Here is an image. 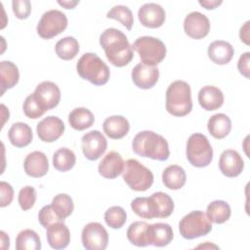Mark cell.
Instances as JSON below:
<instances>
[{
	"instance_id": "836d02e7",
	"label": "cell",
	"mask_w": 250,
	"mask_h": 250,
	"mask_svg": "<svg viewBox=\"0 0 250 250\" xmlns=\"http://www.w3.org/2000/svg\"><path fill=\"white\" fill-rule=\"evenodd\" d=\"M17 250H40L41 241L39 235L32 229L21 230L16 238Z\"/></svg>"
},
{
	"instance_id": "8992f818",
	"label": "cell",
	"mask_w": 250,
	"mask_h": 250,
	"mask_svg": "<svg viewBox=\"0 0 250 250\" xmlns=\"http://www.w3.org/2000/svg\"><path fill=\"white\" fill-rule=\"evenodd\" d=\"M186 154L188 162L192 166L202 168L211 163L213 159V148L205 135L194 133L188 139Z\"/></svg>"
},
{
	"instance_id": "83f0119b",
	"label": "cell",
	"mask_w": 250,
	"mask_h": 250,
	"mask_svg": "<svg viewBox=\"0 0 250 250\" xmlns=\"http://www.w3.org/2000/svg\"><path fill=\"white\" fill-rule=\"evenodd\" d=\"M0 78H1V95L8 89L16 86L20 79L18 66L10 61H2L0 62Z\"/></svg>"
},
{
	"instance_id": "60d3db41",
	"label": "cell",
	"mask_w": 250,
	"mask_h": 250,
	"mask_svg": "<svg viewBox=\"0 0 250 250\" xmlns=\"http://www.w3.org/2000/svg\"><path fill=\"white\" fill-rule=\"evenodd\" d=\"M22 109H23V112L26 115V117H28L30 119L39 118L45 112V110L40 106L38 102L35 100L33 94H31L25 98V100L23 102Z\"/></svg>"
},
{
	"instance_id": "bcb514c9",
	"label": "cell",
	"mask_w": 250,
	"mask_h": 250,
	"mask_svg": "<svg viewBox=\"0 0 250 250\" xmlns=\"http://www.w3.org/2000/svg\"><path fill=\"white\" fill-rule=\"evenodd\" d=\"M249 23L250 21H247L241 27L239 31L240 40L243 41L246 45H249Z\"/></svg>"
},
{
	"instance_id": "5bb4252c",
	"label": "cell",
	"mask_w": 250,
	"mask_h": 250,
	"mask_svg": "<svg viewBox=\"0 0 250 250\" xmlns=\"http://www.w3.org/2000/svg\"><path fill=\"white\" fill-rule=\"evenodd\" d=\"M64 123L58 116L50 115L43 118L36 127L39 139L45 143L57 141L64 132Z\"/></svg>"
},
{
	"instance_id": "f6af8a7d",
	"label": "cell",
	"mask_w": 250,
	"mask_h": 250,
	"mask_svg": "<svg viewBox=\"0 0 250 250\" xmlns=\"http://www.w3.org/2000/svg\"><path fill=\"white\" fill-rule=\"evenodd\" d=\"M249 62H250V53L249 52H245L244 54H242L238 60L237 62V68L239 70V72L245 76L246 78H249Z\"/></svg>"
},
{
	"instance_id": "9a60e30c",
	"label": "cell",
	"mask_w": 250,
	"mask_h": 250,
	"mask_svg": "<svg viewBox=\"0 0 250 250\" xmlns=\"http://www.w3.org/2000/svg\"><path fill=\"white\" fill-rule=\"evenodd\" d=\"M138 18L144 26L157 28L164 23L166 14L164 8L159 4L146 3L140 7L138 11Z\"/></svg>"
},
{
	"instance_id": "681fc988",
	"label": "cell",
	"mask_w": 250,
	"mask_h": 250,
	"mask_svg": "<svg viewBox=\"0 0 250 250\" xmlns=\"http://www.w3.org/2000/svg\"><path fill=\"white\" fill-rule=\"evenodd\" d=\"M79 3V1H77V0H75V1H67V0H65V1H61V0H59L58 1V4H60L61 6H62L63 8H65V9H73L77 4Z\"/></svg>"
},
{
	"instance_id": "cb8c5ba5",
	"label": "cell",
	"mask_w": 250,
	"mask_h": 250,
	"mask_svg": "<svg viewBox=\"0 0 250 250\" xmlns=\"http://www.w3.org/2000/svg\"><path fill=\"white\" fill-rule=\"evenodd\" d=\"M103 129L107 137L113 140H118L128 134L130 124L124 116L112 115L105 118L103 123Z\"/></svg>"
},
{
	"instance_id": "b9f144b4",
	"label": "cell",
	"mask_w": 250,
	"mask_h": 250,
	"mask_svg": "<svg viewBox=\"0 0 250 250\" xmlns=\"http://www.w3.org/2000/svg\"><path fill=\"white\" fill-rule=\"evenodd\" d=\"M38 221L43 228H48L50 225L56 222H63L54 211L52 205H45L38 213Z\"/></svg>"
},
{
	"instance_id": "f546056e",
	"label": "cell",
	"mask_w": 250,
	"mask_h": 250,
	"mask_svg": "<svg viewBox=\"0 0 250 250\" xmlns=\"http://www.w3.org/2000/svg\"><path fill=\"white\" fill-rule=\"evenodd\" d=\"M231 215V210L224 200H215L208 204L206 209V216L209 221L214 224H224L227 222Z\"/></svg>"
},
{
	"instance_id": "2e32d148",
	"label": "cell",
	"mask_w": 250,
	"mask_h": 250,
	"mask_svg": "<svg viewBox=\"0 0 250 250\" xmlns=\"http://www.w3.org/2000/svg\"><path fill=\"white\" fill-rule=\"evenodd\" d=\"M134 84L141 89H150L158 81L159 69L156 66H150L144 63H138L134 66L132 73Z\"/></svg>"
},
{
	"instance_id": "7a4b0ae2",
	"label": "cell",
	"mask_w": 250,
	"mask_h": 250,
	"mask_svg": "<svg viewBox=\"0 0 250 250\" xmlns=\"http://www.w3.org/2000/svg\"><path fill=\"white\" fill-rule=\"evenodd\" d=\"M132 148L136 154L142 157L158 161H165L170 155L168 142L161 135L148 130L139 132L134 137Z\"/></svg>"
},
{
	"instance_id": "4fadbf2b",
	"label": "cell",
	"mask_w": 250,
	"mask_h": 250,
	"mask_svg": "<svg viewBox=\"0 0 250 250\" xmlns=\"http://www.w3.org/2000/svg\"><path fill=\"white\" fill-rule=\"evenodd\" d=\"M184 30L188 36L193 39L205 37L210 30L209 19L202 13L193 11L188 14L184 21Z\"/></svg>"
},
{
	"instance_id": "ee69618b",
	"label": "cell",
	"mask_w": 250,
	"mask_h": 250,
	"mask_svg": "<svg viewBox=\"0 0 250 250\" xmlns=\"http://www.w3.org/2000/svg\"><path fill=\"white\" fill-rule=\"evenodd\" d=\"M0 190H1L0 206L6 207L11 204V202L14 198V189L10 184L2 181L0 183Z\"/></svg>"
},
{
	"instance_id": "3957f363",
	"label": "cell",
	"mask_w": 250,
	"mask_h": 250,
	"mask_svg": "<svg viewBox=\"0 0 250 250\" xmlns=\"http://www.w3.org/2000/svg\"><path fill=\"white\" fill-rule=\"evenodd\" d=\"M166 110L174 116H185L192 109L190 86L183 80L172 82L166 90Z\"/></svg>"
},
{
	"instance_id": "d4e9b609",
	"label": "cell",
	"mask_w": 250,
	"mask_h": 250,
	"mask_svg": "<svg viewBox=\"0 0 250 250\" xmlns=\"http://www.w3.org/2000/svg\"><path fill=\"white\" fill-rule=\"evenodd\" d=\"M8 137L14 146L24 147L31 143L33 134L29 125L23 122H16L9 129Z\"/></svg>"
},
{
	"instance_id": "7dc6e473",
	"label": "cell",
	"mask_w": 250,
	"mask_h": 250,
	"mask_svg": "<svg viewBox=\"0 0 250 250\" xmlns=\"http://www.w3.org/2000/svg\"><path fill=\"white\" fill-rule=\"evenodd\" d=\"M198 3L207 10H213L223 3L222 0H199Z\"/></svg>"
},
{
	"instance_id": "f1b7e54d",
	"label": "cell",
	"mask_w": 250,
	"mask_h": 250,
	"mask_svg": "<svg viewBox=\"0 0 250 250\" xmlns=\"http://www.w3.org/2000/svg\"><path fill=\"white\" fill-rule=\"evenodd\" d=\"M68 122L74 130L83 131L94 124L95 117L90 109L86 107H76L68 114Z\"/></svg>"
},
{
	"instance_id": "30bf717a",
	"label": "cell",
	"mask_w": 250,
	"mask_h": 250,
	"mask_svg": "<svg viewBox=\"0 0 250 250\" xmlns=\"http://www.w3.org/2000/svg\"><path fill=\"white\" fill-rule=\"evenodd\" d=\"M81 240L87 250H104L108 243V233L102 224L91 222L83 228Z\"/></svg>"
},
{
	"instance_id": "d590c367",
	"label": "cell",
	"mask_w": 250,
	"mask_h": 250,
	"mask_svg": "<svg viewBox=\"0 0 250 250\" xmlns=\"http://www.w3.org/2000/svg\"><path fill=\"white\" fill-rule=\"evenodd\" d=\"M55 213L62 219L64 220L71 215L74 209L72 198L66 193H59L55 195L51 203Z\"/></svg>"
},
{
	"instance_id": "5b68a950",
	"label": "cell",
	"mask_w": 250,
	"mask_h": 250,
	"mask_svg": "<svg viewBox=\"0 0 250 250\" xmlns=\"http://www.w3.org/2000/svg\"><path fill=\"white\" fill-rule=\"evenodd\" d=\"M122 178L128 187L136 191H146L153 184L152 172L134 158L124 162Z\"/></svg>"
},
{
	"instance_id": "ffe728a7",
	"label": "cell",
	"mask_w": 250,
	"mask_h": 250,
	"mask_svg": "<svg viewBox=\"0 0 250 250\" xmlns=\"http://www.w3.org/2000/svg\"><path fill=\"white\" fill-rule=\"evenodd\" d=\"M23 168L26 175L32 178H41L49 170L48 158L42 151H32L26 155L23 161Z\"/></svg>"
},
{
	"instance_id": "9c48e42d",
	"label": "cell",
	"mask_w": 250,
	"mask_h": 250,
	"mask_svg": "<svg viewBox=\"0 0 250 250\" xmlns=\"http://www.w3.org/2000/svg\"><path fill=\"white\" fill-rule=\"evenodd\" d=\"M67 27V18L60 10H49L39 20L36 30L43 39H51L62 33Z\"/></svg>"
},
{
	"instance_id": "c3c4849f",
	"label": "cell",
	"mask_w": 250,
	"mask_h": 250,
	"mask_svg": "<svg viewBox=\"0 0 250 250\" xmlns=\"http://www.w3.org/2000/svg\"><path fill=\"white\" fill-rule=\"evenodd\" d=\"M0 236H1V248L2 249H8L10 247V238H9V236L3 230L0 231Z\"/></svg>"
},
{
	"instance_id": "277c9868",
	"label": "cell",
	"mask_w": 250,
	"mask_h": 250,
	"mask_svg": "<svg viewBox=\"0 0 250 250\" xmlns=\"http://www.w3.org/2000/svg\"><path fill=\"white\" fill-rule=\"evenodd\" d=\"M76 70L79 76L96 86L104 85L110 76L105 62L95 53H85L78 60Z\"/></svg>"
},
{
	"instance_id": "f35d334b",
	"label": "cell",
	"mask_w": 250,
	"mask_h": 250,
	"mask_svg": "<svg viewBox=\"0 0 250 250\" xmlns=\"http://www.w3.org/2000/svg\"><path fill=\"white\" fill-rule=\"evenodd\" d=\"M127 220L126 211L120 206L109 207L104 213L105 224L111 229H120Z\"/></svg>"
},
{
	"instance_id": "74e56055",
	"label": "cell",
	"mask_w": 250,
	"mask_h": 250,
	"mask_svg": "<svg viewBox=\"0 0 250 250\" xmlns=\"http://www.w3.org/2000/svg\"><path fill=\"white\" fill-rule=\"evenodd\" d=\"M107 19H113L119 21L127 29H131L134 23V18L132 11L124 5L113 6L106 14Z\"/></svg>"
},
{
	"instance_id": "7bdbcfd3",
	"label": "cell",
	"mask_w": 250,
	"mask_h": 250,
	"mask_svg": "<svg viewBox=\"0 0 250 250\" xmlns=\"http://www.w3.org/2000/svg\"><path fill=\"white\" fill-rule=\"evenodd\" d=\"M12 9L18 19L24 20L31 13V3L29 0H14L12 2Z\"/></svg>"
},
{
	"instance_id": "d6986e66",
	"label": "cell",
	"mask_w": 250,
	"mask_h": 250,
	"mask_svg": "<svg viewBox=\"0 0 250 250\" xmlns=\"http://www.w3.org/2000/svg\"><path fill=\"white\" fill-rule=\"evenodd\" d=\"M124 161L122 156L114 150L107 152L99 163V174L105 179H115L122 174Z\"/></svg>"
},
{
	"instance_id": "8d00e7d4",
	"label": "cell",
	"mask_w": 250,
	"mask_h": 250,
	"mask_svg": "<svg viewBox=\"0 0 250 250\" xmlns=\"http://www.w3.org/2000/svg\"><path fill=\"white\" fill-rule=\"evenodd\" d=\"M155 203L157 218H167L169 217L174 210V201L173 199L165 192L157 191L150 195Z\"/></svg>"
},
{
	"instance_id": "603a6c76",
	"label": "cell",
	"mask_w": 250,
	"mask_h": 250,
	"mask_svg": "<svg viewBox=\"0 0 250 250\" xmlns=\"http://www.w3.org/2000/svg\"><path fill=\"white\" fill-rule=\"evenodd\" d=\"M208 57L216 64L229 63L234 54L232 46L224 40H216L208 46Z\"/></svg>"
},
{
	"instance_id": "44dd1931",
	"label": "cell",
	"mask_w": 250,
	"mask_h": 250,
	"mask_svg": "<svg viewBox=\"0 0 250 250\" xmlns=\"http://www.w3.org/2000/svg\"><path fill=\"white\" fill-rule=\"evenodd\" d=\"M47 241L53 249H63L70 242V232L63 222H56L50 225L46 230Z\"/></svg>"
},
{
	"instance_id": "e0dca14e",
	"label": "cell",
	"mask_w": 250,
	"mask_h": 250,
	"mask_svg": "<svg viewBox=\"0 0 250 250\" xmlns=\"http://www.w3.org/2000/svg\"><path fill=\"white\" fill-rule=\"evenodd\" d=\"M219 168L223 175L229 178H234L239 176L243 171L244 161L236 150L226 149L220 156Z\"/></svg>"
},
{
	"instance_id": "6da1fadb",
	"label": "cell",
	"mask_w": 250,
	"mask_h": 250,
	"mask_svg": "<svg viewBox=\"0 0 250 250\" xmlns=\"http://www.w3.org/2000/svg\"><path fill=\"white\" fill-rule=\"evenodd\" d=\"M100 45L104 50L106 59L117 67L127 65L134 58L133 48L127 36L114 27L106 28L100 36Z\"/></svg>"
},
{
	"instance_id": "ba28073f",
	"label": "cell",
	"mask_w": 250,
	"mask_h": 250,
	"mask_svg": "<svg viewBox=\"0 0 250 250\" xmlns=\"http://www.w3.org/2000/svg\"><path fill=\"white\" fill-rule=\"evenodd\" d=\"M181 235L186 239H194L207 235L212 230V224L205 213L199 210L191 211L179 223Z\"/></svg>"
},
{
	"instance_id": "52a82bcc",
	"label": "cell",
	"mask_w": 250,
	"mask_h": 250,
	"mask_svg": "<svg viewBox=\"0 0 250 250\" xmlns=\"http://www.w3.org/2000/svg\"><path fill=\"white\" fill-rule=\"evenodd\" d=\"M132 48L138 52L144 64L155 66L166 56V46L158 38L152 36H141L135 40Z\"/></svg>"
},
{
	"instance_id": "ac0fdd59",
	"label": "cell",
	"mask_w": 250,
	"mask_h": 250,
	"mask_svg": "<svg viewBox=\"0 0 250 250\" xmlns=\"http://www.w3.org/2000/svg\"><path fill=\"white\" fill-rule=\"evenodd\" d=\"M174 237L172 227L166 223H155L147 226L146 242L147 245L164 247L168 245Z\"/></svg>"
},
{
	"instance_id": "1f68e13d",
	"label": "cell",
	"mask_w": 250,
	"mask_h": 250,
	"mask_svg": "<svg viewBox=\"0 0 250 250\" xmlns=\"http://www.w3.org/2000/svg\"><path fill=\"white\" fill-rule=\"evenodd\" d=\"M55 51L60 59L69 61L77 56L79 52V43L73 36H66L57 42Z\"/></svg>"
},
{
	"instance_id": "d6a6232c",
	"label": "cell",
	"mask_w": 250,
	"mask_h": 250,
	"mask_svg": "<svg viewBox=\"0 0 250 250\" xmlns=\"http://www.w3.org/2000/svg\"><path fill=\"white\" fill-rule=\"evenodd\" d=\"M76 162L74 152L67 147H61L53 154V165L61 172H66L73 168Z\"/></svg>"
},
{
	"instance_id": "4dcf8cb0",
	"label": "cell",
	"mask_w": 250,
	"mask_h": 250,
	"mask_svg": "<svg viewBox=\"0 0 250 250\" xmlns=\"http://www.w3.org/2000/svg\"><path fill=\"white\" fill-rule=\"evenodd\" d=\"M131 208L136 215L144 219L157 218V211L154 200L149 197H136L131 202Z\"/></svg>"
},
{
	"instance_id": "7402d4cb",
	"label": "cell",
	"mask_w": 250,
	"mask_h": 250,
	"mask_svg": "<svg viewBox=\"0 0 250 250\" xmlns=\"http://www.w3.org/2000/svg\"><path fill=\"white\" fill-rule=\"evenodd\" d=\"M197 98L200 106L207 111L216 110L224 104L223 92L219 88L212 85L202 87L198 92Z\"/></svg>"
},
{
	"instance_id": "ab89813d",
	"label": "cell",
	"mask_w": 250,
	"mask_h": 250,
	"mask_svg": "<svg viewBox=\"0 0 250 250\" xmlns=\"http://www.w3.org/2000/svg\"><path fill=\"white\" fill-rule=\"evenodd\" d=\"M19 204L21 208L23 211L29 210L31 207H33L35 201H36V191L35 188L31 186L23 187L20 189L19 196H18Z\"/></svg>"
},
{
	"instance_id": "7c38bea8",
	"label": "cell",
	"mask_w": 250,
	"mask_h": 250,
	"mask_svg": "<svg viewBox=\"0 0 250 250\" xmlns=\"http://www.w3.org/2000/svg\"><path fill=\"white\" fill-rule=\"evenodd\" d=\"M33 96L40 106L47 111L59 104L61 101V90L56 83L43 81L36 86Z\"/></svg>"
},
{
	"instance_id": "484cf974",
	"label": "cell",
	"mask_w": 250,
	"mask_h": 250,
	"mask_svg": "<svg viewBox=\"0 0 250 250\" xmlns=\"http://www.w3.org/2000/svg\"><path fill=\"white\" fill-rule=\"evenodd\" d=\"M207 128L215 139H224L231 130V121L227 114L216 113L209 118Z\"/></svg>"
},
{
	"instance_id": "4316f807",
	"label": "cell",
	"mask_w": 250,
	"mask_h": 250,
	"mask_svg": "<svg viewBox=\"0 0 250 250\" xmlns=\"http://www.w3.org/2000/svg\"><path fill=\"white\" fill-rule=\"evenodd\" d=\"M187 181L185 170L179 165H169L162 173V182L170 189L177 190L184 187Z\"/></svg>"
},
{
	"instance_id": "8fae6325",
	"label": "cell",
	"mask_w": 250,
	"mask_h": 250,
	"mask_svg": "<svg viewBox=\"0 0 250 250\" xmlns=\"http://www.w3.org/2000/svg\"><path fill=\"white\" fill-rule=\"evenodd\" d=\"M82 151L84 156L91 161L99 159L106 150L107 141L98 130H92L81 139Z\"/></svg>"
},
{
	"instance_id": "e575fe53",
	"label": "cell",
	"mask_w": 250,
	"mask_h": 250,
	"mask_svg": "<svg viewBox=\"0 0 250 250\" xmlns=\"http://www.w3.org/2000/svg\"><path fill=\"white\" fill-rule=\"evenodd\" d=\"M148 224L146 222H134L127 229V238L135 246L145 247L147 246L146 242V229Z\"/></svg>"
}]
</instances>
